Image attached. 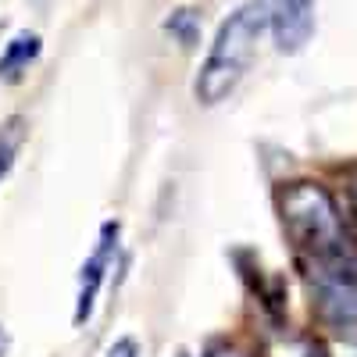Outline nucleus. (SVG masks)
Listing matches in <instances>:
<instances>
[{
    "instance_id": "obj_1",
    "label": "nucleus",
    "mask_w": 357,
    "mask_h": 357,
    "mask_svg": "<svg viewBox=\"0 0 357 357\" xmlns=\"http://www.w3.org/2000/svg\"><path fill=\"white\" fill-rule=\"evenodd\" d=\"M264 29H268V4L264 0H247V4H240L218 25V36H215L211 50H207L204 65L193 79L197 104L215 107L243 82V75L254 65V54H257Z\"/></svg>"
},
{
    "instance_id": "obj_2",
    "label": "nucleus",
    "mask_w": 357,
    "mask_h": 357,
    "mask_svg": "<svg viewBox=\"0 0 357 357\" xmlns=\"http://www.w3.org/2000/svg\"><path fill=\"white\" fill-rule=\"evenodd\" d=\"M279 215L293 247L314 264H340L350 257L347 218L333 193L318 183H289L279 190Z\"/></svg>"
},
{
    "instance_id": "obj_3",
    "label": "nucleus",
    "mask_w": 357,
    "mask_h": 357,
    "mask_svg": "<svg viewBox=\"0 0 357 357\" xmlns=\"http://www.w3.org/2000/svg\"><path fill=\"white\" fill-rule=\"evenodd\" d=\"M314 311H318L325 329H333L340 336L357 333V286L340 272L336 264H318Z\"/></svg>"
},
{
    "instance_id": "obj_4",
    "label": "nucleus",
    "mask_w": 357,
    "mask_h": 357,
    "mask_svg": "<svg viewBox=\"0 0 357 357\" xmlns=\"http://www.w3.org/2000/svg\"><path fill=\"white\" fill-rule=\"evenodd\" d=\"M118 222H104L100 225V240L82 261V272H79V293H75V325H86L93 318V307H97V296L107 282V272H111V261H114V250H118Z\"/></svg>"
},
{
    "instance_id": "obj_5",
    "label": "nucleus",
    "mask_w": 357,
    "mask_h": 357,
    "mask_svg": "<svg viewBox=\"0 0 357 357\" xmlns=\"http://www.w3.org/2000/svg\"><path fill=\"white\" fill-rule=\"evenodd\" d=\"M268 29L282 54H301L314 36V0H264Z\"/></svg>"
},
{
    "instance_id": "obj_6",
    "label": "nucleus",
    "mask_w": 357,
    "mask_h": 357,
    "mask_svg": "<svg viewBox=\"0 0 357 357\" xmlns=\"http://www.w3.org/2000/svg\"><path fill=\"white\" fill-rule=\"evenodd\" d=\"M40 50H43V43H40L36 33H18V36L4 47V54H0V79L18 82V79L29 72V65L40 57Z\"/></svg>"
},
{
    "instance_id": "obj_7",
    "label": "nucleus",
    "mask_w": 357,
    "mask_h": 357,
    "mask_svg": "<svg viewBox=\"0 0 357 357\" xmlns=\"http://www.w3.org/2000/svg\"><path fill=\"white\" fill-rule=\"evenodd\" d=\"M25 118L22 114H11L4 126H0V183L8 178V172H11V165H15V158H18V151H22V143H25Z\"/></svg>"
},
{
    "instance_id": "obj_8",
    "label": "nucleus",
    "mask_w": 357,
    "mask_h": 357,
    "mask_svg": "<svg viewBox=\"0 0 357 357\" xmlns=\"http://www.w3.org/2000/svg\"><path fill=\"white\" fill-rule=\"evenodd\" d=\"M168 29H172L178 40H183V47H193V43H197V33H200L193 11H175V15L168 18Z\"/></svg>"
},
{
    "instance_id": "obj_9",
    "label": "nucleus",
    "mask_w": 357,
    "mask_h": 357,
    "mask_svg": "<svg viewBox=\"0 0 357 357\" xmlns=\"http://www.w3.org/2000/svg\"><path fill=\"white\" fill-rule=\"evenodd\" d=\"M272 357H321V350L311 340H286L282 347L272 350Z\"/></svg>"
},
{
    "instance_id": "obj_10",
    "label": "nucleus",
    "mask_w": 357,
    "mask_h": 357,
    "mask_svg": "<svg viewBox=\"0 0 357 357\" xmlns=\"http://www.w3.org/2000/svg\"><path fill=\"white\" fill-rule=\"evenodd\" d=\"M104 357H139V343H136L132 336H118V340L104 350Z\"/></svg>"
},
{
    "instance_id": "obj_11",
    "label": "nucleus",
    "mask_w": 357,
    "mask_h": 357,
    "mask_svg": "<svg viewBox=\"0 0 357 357\" xmlns=\"http://www.w3.org/2000/svg\"><path fill=\"white\" fill-rule=\"evenodd\" d=\"M347 190H350V225L357 229V172L350 175V186Z\"/></svg>"
},
{
    "instance_id": "obj_12",
    "label": "nucleus",
    "mask_w": 357,
    "mask_h": 357,
    "mask_svg": "<svg viewBox=\"0 0 357 357\" xmlns=\"http://www.w3.org/2000/svg\"><path fill=\"white\" fill-rule=\"evenodd\" d=\"M204 357H243L240 350H232V347H211Z\"/></svg>"
},
{
    "instance_id": "obj_13",
    "label": "nucleus",
    "mask_w": 357,
    "mask_h": 357,
    "mask_svg": "<svg viewBox=\"0 0 357 357\" xmlns=\"http://www.w3.org/2000/svg\"><path fill=\"white\" fill-rule=\"evenodd\" d=\"M11 354V336H8V329L0 325V357H8Z\"/></svg>"
}]
</instances>
